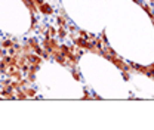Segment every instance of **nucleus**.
<instances>
[{
	"mask_svg": "<svg viewBox=\"0 0 154 130\" xmlns=\"http://www.w3.org/2000/svg\"><path fill=\"white\" fill-rule=\"evenodd\" d=\"M56 36H58L59 38H65V36H68V31H67V27H59V30H58Z\"/></svg>",
	"mask_w": 154,
	"mask_h": 130,
	"instance_id": "2",
	"label": "nucleus"
},
{
	"mask_svg": "<svg viewBox=\"0 0 154 130\" xmlns=\"http://www.w3.org/2000/svg\"><path fill=\"white\" fill-rule=\"evenodd\" d=\"M39 12H41L43 15H52L53 13V9H52V6H49L48 3L43 2L41 5H39Z\"/></svg>",
	"mask_w": 154,
	"mask_h": 130,
	"instance_id": "1",
	"label": "nucleus"
},
{
	"mask_svg": "<svg viewBox=\"0 0 154 130\" xmlns=\"http://www.w3.org/2000/svg\"><path fill=\"white\" fill-rule=\"evenodd\" d=\"M2 45H3V48H12V41H9V40H5V41L2 43Z\"/></svg>",
	"mask_w": 154,
	"mask_h": 130,
	"instance_id": "4",
	"label": "nucleus"
},
{
	"mask_svg": "<svg viewBox=\"0 0 154 130\" xmlns=\"http://www.w3.org/2000/svg\"><path fill=\"white\" fill-rule=\"evenodd\" d=\"M73 77H74L76 80H80V74H79L77 71H73Z\"/></svg>",
	"mask_w": 154,
	"mask_h": 130,
	"instance_id": "5",
	"label": "nucleus"
},
{
	"mask_svg": "<svg viewBox=\"0 0 154 130\" xmlns=\"http://www.w3.org/2000/svg\"><path fill=\"white\" fill-rule=\"evenodd\" d=\"M56 33H58V30H56V28H53V27H48V30H46L45 36H48V37H56Z\"/></svg>",
	"mask_w": 154,
	"mask_h": 130,
	"instance_id": "3",
	"label": "nucleus"
}]
</instances>
